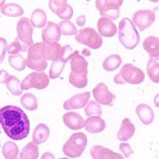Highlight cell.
I'll list each match as a JSON object with an SVG mask.
<instances>
[{"label":"cell","instance_id":"6da1fadb","mask_svg":"<svg viewBox=\"0 0 159 159\" xmlns=\"http://www.w3.org/2000/svg\"><path fill=\"white\" fill-rule=\"evenodd\" d=\"M0 123L4 133L13 140H22L29 135L30 121L24 110L14 105L0 109Z\"/></svg>","mask_w":159,"mask_h":159},{"label":"cell","instance_id":"7a4b0ae2","mask_svg":"<svg viewBox=\"0 0 159 159\" xmlns=\"http://www.w3.org/2000/svg\"><path fill=\"white\" fill-rule=\"evenodd\" d=\"M119 40L124 48L129 50L135 49L140 42L138 31L133 25L132 20L123 18L119 25Z\"/></svg>","mask_w":159,"mask_h":159},{"label":"cell","instance_id":"3957f363","mask_svg":"<svg viewBox=\"0 0 159 159\" xmlns=\"http://www.w3.org/2000/svg\"><path fill=\"white\" fill-rule=\"evenodd\" d=\"M87 145V137L83 133L71 135L67 142L64 144L63 152L69 158H76L82 155Z\"/></svg>","mask_w":159,"mask_h":159},{"label":"cell","instance_id":"277c9868","mask_svg":"<svg viewBox=\"0 0 159 159\" xmlns=\"http://www.w3.org/2000/svg\"><path fill=\"white\" fill-rule=\"evenodd\" d=\"M25 64L29 68L36 71H43L47 68V61L43 55V43H35L29 48Z\"/></svg>","mask_w":159,"mask_h":159},{"label":"cell","instance_id":"5b68a950","mask_svg":"<svg viewBox=\"0 0 159 159\" xmlns=\"http://www.w3.org/2000/svg\"><path fill=\"white\" fill-rule=\"evenodd\" d=\"M75 40L91 49H99L103 45V39L101 35L92 28L80 29L75 34Z\"/></svg>","mask_w":159,"mask_h":159},{"label":"cell","instance_id":"8992f818","mask_svg":"<svg viewBox=\"0 0 159 159\" xmlns=\"http://www.w3.org/2000/svg\"><path fill=\"white\" fill-rule=\"evenodd\" d=\"M123 0H97L96 7L102 17L109 19H117L120 15L119 9Z\"/></svg>","mask_w":159,"mask_h":159},{"label":"cell","instance_id":"52a82bcc","mask_svg":"<svg viewBox=\"0 0 159 159\" xmlns=\"http://www.w3.org/2000/svg\"><path fill=\"white\" fill-rule=\"evenodd\" d=\"M49 84V78L43 72H32L27 75L22 81L21 86L24 90L30 88H35L38 90L45 89Z\"/></svg>","mask_w":159,"mask_h":159},{"label":"cell","instance_id":"ba28073f","mask_svg":"<svg viewBox=\"0 0 159 159\" xmlns=\"http://www.w3.org/2000/svg\"><path fill=\"white\" fill-rule=\"evenodd\" d=\"M121 75L125 83L129 84H140L143 82L145 75L141 69L135 67L132 64H125L122 67Z\"/></svg>","mask_w":159,"mask_h":159},{"label":"cell","instance_id":"9c48e42d","mask_svg":"<svg viewBox=\"0 0 159 159\" xmlns=\"http://www.w3.org/2000/svg\"><path fill=\"white\" fill-rule=\"evenodd\" d=\"M155 21V12L151 10H140L133 16V25H136L140 31H144Z\"/></svg>","mask_w":159,"mask_h":159},{"label":"cell","instance_id":"30bf717a","mask_svg":"<svg viewBox=\"0 0 159 159\" xmlns=\"http://www.w3.org/2000/svg\"><path fill=\"white\" fill-rule=\"evenodd\" d=\"M49 7L61 19L69 20L73 15V9L65 0H50Z\"/></svg>","mask_w":159,"mask_h":159},{"label":"cell","instance_id":"8fae6325","mask_svg":"<svg viewBox=\"0 0 159 159\" xmlns=\"http://www.w3.org/2000/svg\"><path fill=\"white\" fill-rule=\"evenodd\" d=\"M32 33L33 29L31 25V21L25 17L20 18V20L17 24V38L28 46H32Z\"/></svg>","mask_w":159,"mask_h":159},{"label":"cell","instance_id":"7c38bea8","mask_svg":"<svg viewBox=\"0 0 159 159\" xmlns=\"http://www.w3.org/2000/svg\"><path fill=\"white\" fill-rule=\"evenodd\" d=\"M92 93H93L96 101L102 105H110L115 99V96L108 90L107 86L103 83H100L94 87Z\"/></svg>","mask_w":159,"mask_h":159},{"label":"cell","instance_id":"4fadbf2b","mask_svg":"<svg viewBox=\"0 0 159 159\" xmlns=\"http://www.w3.org/2000/svg\"><path fill=\"white\" fill-rule=\"evenodd\" d=\"M89 98H90L89 91L75 94V96H73L72 98L67 100V101L64 103V108L66 110L82 108V107H84L87 103H88Z\"/></svg>","mask_w":159,"mask_h":159},{"label":"cell","instance_id":"5bb4252c","mask_svg":"<svg viewBox=\"0 0 159 159\" xmlns=\"http://www.w3.org/2000/svg\"><path fill=\"white\" fill-rule=\"evenodd\" d=\"M61 47L57 43H43V55L46 61H57L60 60Z\"/></svg>","mask_w":159,"mask_h":159},{"label":"cell","instance_id":"9a60e30c","mask_svg":"<svg viewBox=\"0 0 159 159\" xmlns=\"http://www.w3.org/2000/svg\"><path fill=\"white\" fill-rule=\"evenodd\" d=\"M61 30L54 22H48L46 29L43 30L42 38L43 43H57L61 38Z\"/></svg>","mask_w":159,"mask_h":159},{"label":"cell","instance_id":"2e32d148","mask_svg":"<svg viewBox=\"0 0 159 159\" xmlns=\"http://www.w3.org/2000/svg\"><path fill=\"white\" fill-rule=\"evenodd\" d=\"M63 121L65 123L66 126H68L69 129L73 130L81 129L85 125V121H84L82 116H80L78 112H73V111H69L67 114H64Z\"/></svg>","mask_w":159,"mask_h":159},{"label":"cell","instance_id":"e0dca14e","mask_svg":"<svg viewBox=\"0 0 159 159\" xmlns=\"http://www.w3.org/2000/svg\"><path fill=\"white\" fill-rule=\"evenodd\" d=\"M90 155L93 159H122L123 156L114 153L112 151L105 148L101 145H94L90 150Z\"/></svg>","mask_w":159,"mask_h":159},{"label":"cell","instance_id":"ac0fdd59","mask_svg":"<svg viewBox=\"0 0 159 159\" xmlns=\"http://www.w3.org/2000/svg\"><path fill=\"white\" fill-rule=\"evenodd\" d=\"M71 71L75 73H86L88 74V63L83 56L79 54V51L75 50L73 56L71 57Z\"/></svg>","mask_w":159,"mask_h":159},{"label":"cell","instance_id":"d6986e66","mask_svg":"<svg viewBox=\"0 0 159 159\" xmlns=\"http://www.w3.org/2000/svg\"><path fill=\"white\" fill-rule=\"evenodd\" d=\"M98 29L100 34L104 37H112L118 31L116 25L106 17H102L98 20Z\"/></svg>","mask_w":159,"mask_h":159},{"label":"cell","instance_id":"ffe728a7","mask_svg":"<svg viewBox=\"0 0 159 159\" xmlns=\"http://www.w3.org/2000/svg\"><path fill=\"white\" fill-rule=\"evenodd\" d=\"M85 129L88 130L91 134H97V133H101L102 130H104L106 123L103 119H101L99 116L98 117H89L88 119L85 121Z\"/></svg>","mask_w":159,"mask_h":159},{"label":"cell","instance_id":"44dd1931","mask_svg":"<svg viewBox=\"0 0 159 159\" xmlns=\"http://www.w3.org/2000/svg\"><path fill=\"white\" fill-rule=\"evenodd\" d=\"M135 133V126L132 122L129 121V118H125L122 121L121 127L118 132V140L126 141L133 137Z\"/></svg>","mask_w":159,"mask_h":159},{"label":"cell","instance_id":"7402d4cb","mask_svg":"<svg viewBox=\"0 0 159 159\" xmlns=\"http://www.w3.org/2000/svg\"><path fill=\"white\" fill-rule=\"evenodd\" d=\"M137 116L139 117L140 121L145 125H148L153 122L154 120V112L152 108L147 104H140L136 108Z\"/></svg>","mask_w":159,"mask_h":159},{"label":"cell","instance_id":"603a6c76","mask_svg":"<svg viewBox=\"0 0 159 159\" xmlns=\"http://www.w3.org/2000/svg\"><path fill=\"white\" fill-rule=\"evenodd\" d=\"M143 48L152 58L159 56V39L156 36H150L143 42Z\"/></svg>","mask_w":159,"mask_h":159},{"label":"cell","instance_id":"cb8c5ba5","mask_svg":"<svg viewBox=\"0 0 159 159\" xmlns=\"http://www.w3.org/2000/svg\"><path fill=\"white\" fill-rule=\"evenodd\" d=\"M49 135L50 130L47 125L43 123L38 124L33 132V142H35L36 144H42L49 138Z\"/></svg>","mask_w":159,"mask_h":159},{"label":"cell","instance_id":"d4e9b609","mask_svg":"<svg viewBox=\"0 0 159 159\" xmlns=\"http://www.w3.org/2000/svg\"><path fill=\"white\" fill-rule=\"evenodd\" d=\"M1 14L10 17H18L24 14V9L16 3L4 4V1H1Z\"/></svg>","mask_w":159,"mask_h":159},{"label":"cell","instance_id":"484cf974","mask_svg":"<svg viewBox=\"0 0 159 159\" xmlns=\"http://www.w3.org/2000/svg\"><path fill=\"white\" fill-rule=\"evenodd\" d=\"M69 83L76 88H85L88 83L86 73H75L72 72L69 74Z\"/></svg>","mask_w":159,"mask_h":159},{"label":"cell","instance_id":"4316f807","mask_svg":"<svg viewBox=\"0 0 159 159\" xmlns=\"http://www.w3.org/2000/svg\"><path fill=\"white\" fill-rule=\"evenodd\" d=\"M39 155L38 152V148L35 142H29L25 144L22 152L20 153L19 157L21 159H36Z\"/></svg>","mask_w":159,"mask_h":159},{"label":"cell","instance_id":"83f0119b","mask_svg":"<svg viewBox=\"0 0 159 159\" xmlns=\"http://www.w3.org/2000/svg\"><path fill=\"white\" fill-rule=\"evenodd\" d=\"M30 21L35 28L45 27L46 22H47V15H46V12H43V10H40V9L35 10V11L32 13V15H31Z\"/></svg>","mask_w":159,"mask_h":159},{"label":"cell","instance_id":"f1b7e54d","mask_svg":"<svg viewBox=\"0 0 159 159\" xmlns=\"http://www.w3.org/2000/svg\"><path fill=\"white\" fill-rule=\"evenodd\" d=\"M147 70L148 76L154 83H159V63L157 58H152L148 61Z\"/></svg>","mask_w":159,"mask_h":159},{"label":"cell","instance_id":"f546056e","mask_svg":"<svg viewBox=\"0 0 159 159\" xmlns=\"http://www.w3.org/2000/svg\"><path fill=\"white\" fill-rule=\"evenodd\" d=\"M121 57L117 54L110 55L108 57H106L103 61V68L106 71H114L117 70L118 68L121 65Z\"/></svg>","mask_w":159,"mask_h":159},{"label":"cell","instance_id":"4dcf8cb0","mask_svg":"<svg viewBox=\"0 0 159 159\" xmlns=\"http://www.w3.org/2000/svg\"><path fill=\"white\" fill-rule=\"evenodd\" d=\"M2 154L7 159H15L18 157V148L12 141H7L3 144L2 148Z\"/></svg>","mask_w":159,"mask_h":159},{"label":"cell","instance_id":"1f68e13d","mask_svg":"<svg viewBox=\"0 0 159 159\" xmlns=\"http://www.w3.org/2000/svg\"><path fill=\"white\" fill-rule=\"evenodd\" d=\"M6 84H7V88H9L10 92H12L13 94H15V96H20V94L22 93L24 89H22V86H21V84H20V81L16 76L10 75Z\"/></svg>","mask_w":159,"mask_h":159},{"label":"cell","instance_id":"d6a6232c","mask_svg":"<svg viewBox=\"0 0 159 159\" xmlns=\"http://www.w3.org/2000/svg\"><path fill=\"white\" fill-rule=\"evenodd\" d=\"M20 103L24 106V108L28 110H35L37 108V99L33 93H25L20 99Z\"/></svg>","mask_w":159,"mask_h":159},{"label":"cell","instance_id":"836d02e7","mask_svg":"<svg viewBox=\"0 0 159 159\" xmlns=\"http://www.w3.org/2000/svg\"><path fill=\"white\" fill-rule=\"evenodd\" d=\"M29 48H30V46L25 45V43H24L22 42H20L18 38H16V39L7 47V52H9L10 55H16V54H18L19 52H25V51H27Z\"/></svg>","mask_w":159,"mask_h":159},{"label":"cell","instance_id":"e575fe53","mask_svg":"<svg viewBox=\"0 0 159 159\" xmlns=\"http://www.w3.org/2000/svg\"><path fill=\"white\" fill-rule=\"evenodd\" d=\"M9 64L12 68L16 69L17 71L24 70L25 67L27 66L25 64V60L22 57V55L16 54V55H10L9 57Z\"/></svg>","mask_w":159,"mask_h":159},{"label":"cell","instance_id":"d590c367","mask_svg":"<svg viewBox=\"0 0 159 159\" xmlns=\"http://www.w3.org/2000/svg\"><path fill=\"white\" fill-rule=\"evenodd\" d=\"M58 27H60L61 33L63 35H72V34H76V32H78L75 25L72 22L69 21V20H63L58 25Z\"/></svg>","mask_w":159,"mask_h":159},{"label":"cell","instance_id":"8d00e7d4","mask_svg":"<svg viewBox=\"0 0 159 159\" xmlns=\"http://www.w3.org/2000/svg\"><path fill=\"white\" fill-rule=\"evenodd\" d=\"M85 114L87 117L101 116L102 109H101V107H100V105H98V102H94V101L89 102L85 108Z\"/></svg>","mask_w":159,"mask_h":159},{"label":"cell","instance_id":"74e56055","mask_svg":"<svg viewBox=\"0 0 159 159\" xmlns=\"http://www.w3.org/2000/svg\"><path fill=\"white\" fill-rule=\"evenodd\" d=\"M64 68H65V63H63V61H54V63L52 64V66H51L50 71H49L50 78L51 79L58 78V76L61 75V71L64 70Z\"/></svg>","mask_w":159,"mask_h":159},{"label":"cell","instance_id":"f35d334b","mask_svg":"<svg viewBox=\"0 0 159 159\" xmlns=\"http://www.w3.org/2000/svg\"><path fill=\"white\" fill-rule=\"evenodd\" d=\"M73 53L74 52L70 46H64V47H61L60 61H63V63H66V61H68L71 57H72Z\"/></svg>","mask_w":159,"mask_h":159},{"label":"cell","instance_id":"ab89813d","mask_svg":"<svg viewBox=\"0 0 159 159\" xmlns=\"http://www.w3.org/2000/svg\"><path fill=\"white\" fill-rule=\"evenodd\" d=\"M120 150L122 151V153L124 154V157H126V158H129L133 154L132 148H130V145L127 144V143H121V144H120Z\"/></svg>","mask_w":159,"mask_h":159},{"label":"cell","instance_id":"60d3db41","mask_svg":"<svg viewBox=\"0 0 159 159\" xmlns=\"http://www.w3.org/2000/svg\"><path fill=\"white\" fill-rule=\"evenodd\" d=\"M0 43H1V61H3L4 55H6V49H7V40L4 38H0Z\"/></svg>","mask_w":159,"mask_h":159},{"label":"cell","instance_id":"b9f144b4","mask_svg":"<svg viewBox=\"0 0 159 159\" xmlns=\"http://www.w3.org/2000/svg\"><path fill=\"white\" fill-rule=\"evenodd\" d=\"M0 75H1V83L3 84V83H7V79H9V73H7V70H1L0 71Z\"/></svg>","mask_w":159,"mask_h":159},{"label":"cell","instance_id":"7bdbcfd3","mask_svg":"<svg viewBox=\"0 0 159 159\" xmlns=\"http://www.w3.org/2000/svg\"><path fill=\"white\" fill-rule=\"evenodd\" d=\"M85 24H86V16L81 15V16H79L78 18H76V25H80V27H83Z\"/></svg>","mask_w":159,"mask_h":159},{"label":"cell","instance_id":"ee69618b","mask_svg":"<svg viewBox=\"0 0 159 159\" xmlns=\"http://www.w3.org/2000/svg\"><path fill=\"white\" fill-rule=\"evenodd\" d=\"M114 82L116 84H124L125 82H124V80H123L122 78V75H121V73H118L116 76L114 78Z\"/></svg>","mask_w":159,"mask_h":159},{"label":"cell","instance_id":"f6af8a7d","mask_svg":"<svg viewBox=\"0 0 159 159\" xmlns=\"http://www.w3.org/2000/svg\"><path fill=\"white\" fill-rule=\"evenodd\" d=\"M42 158L43 159H46V158H52V159H54V156H53L51 153H45V154H43V156H42Z\"/></svg>","mask_w":159,"mask_h":159},{"label":"cell","instance_id":"bcb514c9","mask_svg":"<svg viewBox=\"0 0 159 159\" xmlns=\"http://www.w3.org/2000/svg\"><path fill=\"white\" fill-rule=\"evenodd\" d=\"M83 53H85V55H86V56H89V55L91 54V53H90V51H89V50H86V49L83 51Z\"/></svg>","mask_w":159,"mask_h":159}]
</instances>
